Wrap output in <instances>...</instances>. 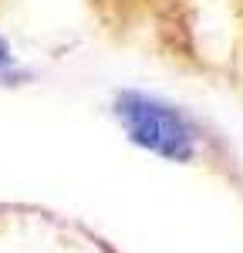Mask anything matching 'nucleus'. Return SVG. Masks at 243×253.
<instances>
[{"instance_id":"nucleus-1","label":"nucleus","mask_w":243,"mask_h":253,"mask_svg":"<svg viewBox=\"0 0 243 253\" xmlns=\"http://www.w3.org/2000/svg\"><path fill=\"white\" fill-rule=\"evenodd\" d=\"M115 115H119L125 135L142 149L169 159V162H189L196 156V132H193L189 118L159 98L125 91L115 101Z\"/></svg>"},{"instance_id":"nucleus-2","label":"nucleus","mask_w":243,"mask_h":253,"mask_svg":"<svg viewBox=\"0 0 243 253\" xmlns=\"http://www.w3.org/2000/svg\"><path fill=\"white\" fill-rule=\"evenodd\" d=\"M14 64V54H10V44L0 38V68H10Z\"/></svg>"}]
</instances>
